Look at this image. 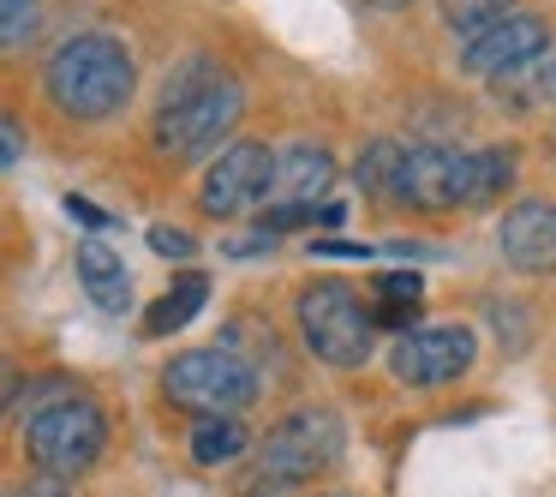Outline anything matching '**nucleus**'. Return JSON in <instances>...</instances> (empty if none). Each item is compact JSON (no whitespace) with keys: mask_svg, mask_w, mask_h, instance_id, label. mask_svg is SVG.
Returning <instances> with one entry per match:
<instances>
[{"mask_svg":"<svg viewBox=\"0 0 556 497\" xmlns=\"http://www.w3.org/2000/svg\"><path fill=\"white\" fill-rule=\"evenodd\" d=\"M240 109H245L240 78L222 73L216 61H186L156 102V145L180 162H198L233 133Z\"/></svg>","mask_w":556,"mask_h":497,"instance_id":"nucleus-1","label":"nucleus"},{"mask_svg":"<svg viewBox=\"0 0 556 497\" xmlns=\"http://www.w3.org/2000/svg\"><path fill=\"white\" fill-rule=\"evenodd\" d=\"M348 437L341 420L329 408H300L281 425H269V437L257 449H245V473H240V497H288L317 485L329 468L341 461Z\"/></svg>","mask_w":556,"mask_h":497,"instance_id":"nucleus-2","label":"nucleus"},{"mask_svg":"<svg viewBox=\"0 0 556 497\" xmlns=\"http://www.w3.org/2000/svg\"><path fill=\"white\" fill-rule=\"evenodd\" d=\"M138 90V66L132 49L109 30H85V37H66L49 54V97L61 114L73 121H114V114L132 102Z\"/></svg>","mask_w":556,"mask_h":497,"instance_id":"nucleus-3","label":"nucleus"},{"mask_svg":"<svg viewBox=\"0 0 556 497\" xmlns=\"http://www.w3.org/2000/svg\"><path fill=\"white\" fill-rule=\"evenodd\" d=\"M293 318H300V336L312 348V360L336 365V372H353L377 353V324L365 294L353 288L348 276H317L293 294Z\"/></svg>","mask_w":556,"mask_h":497,"instance_id":"nucleus-4","label":"nucleus"},{"mask_svg":"<svg viewBox=\"0 0 556 497\" xmlns=\"http://www.w3.org/2000/svg\"><path fill=\"white\" fill-rule=\"evenodd\" d=\"M109 449V413L90 396H61V401H37L25 425V456L37 473L49 480H78L90 473Z\"/></svg>","mask_w":556,"mask_h":497,"instance_id":"nucleus-5","label":"nucleus"},{"mask_svg":"<svg viewBox=\"0 0 556 497\" xmlns=\"http://www.w3.org/2000/svg\"><path fill=\"white\" fill-rule=\"evenodd\" d=\"M162 396L198 420H240L257 401V372L228 348H192L162 365Z\"/></svg>","mask_w":556,"mask_h":497,"instance_id":"nucleus-6","label":"nucleus"},{"mask_svg":"<svg viewBox=\"0 0 556 497\" xmlns=\"http://www.w3.org/2000/svg\"><path fill=\"white\" fill-rule=\"evenodd\" d=\"M467 181H472V150L455 145H401L395 181L383 198L425 216H443V210H467Z\"/></svg>","mask_w":556,"mask_h":497,"instance_id":"nucleus-7","label":"nucleus"},{"mask_svg":"<svg viewBox=\"0 0 556 497\" xmlns=\"http://www.w3.org/2000/svg\"><path fill=\"white\" fill-rule=\"evenodd\" d=\"M472 360H479V336L467 324H413L389 348V372L413 389L455 384V377L472 372Z\"/></svg>","mask_w":556,"mask_h":497,"instance_id":"nucleus-8","label":"nucleus"},{"mask_svg":"<svg viewBox=\"0 0 556 497\" xmlns=\"http://www.w3.org/2000/svg\"><path fill=\"white\" fill-rule=\"evenodd\" d=\"M551 49V25H544L539 13H503L496 25H484L479 37H467V49H460V73L467 78H515L527 73L539 54Z\"/></svg>","mask_w":556,"mask_h":497,"instance_id":"nucleus-9","label":"nucleus"},{"mask_svg":"<svg viewBox=\"0 0 556 497\" xmlns=\"http://www.w3.org/2000/svg\"><path fill=\"white\" fill-rule=\"evenodd\" d=\"M269 162H276V150L257 145V138H240V145H228L216 162H210L204 186H198V204H204L210 216H245L252 204H264Z\"/></svg>","mask_w":556,"mask_h":497,"instance_id":"nucleus-10","label":"nucleus"},{"mask_svg":"<svg viewBox=\"0 0 556 497\" xmlns=\"http://www.w3.org/2000/svg\"><path fill=\"white\" fill-rule=\"evenodd\" d=\"M496 240H503L508 270H520V276H551L556 270V204L520 198L503 216V234H496Z\"/></svg>","mask_w":556,"mask_h":497,"instance_id":"nucleus-11","label":"nucleus"},{"mask_svg":"<svg viewBox=\"0 0 556 497\" xmlns=\"http://www.w3.org/2000/svg\"><path fill=\"white\" fill-rule=\"evenodd\" d=\"M329 186H336V157L324 145H293L269 162L264 204H317Z\"/></svg>","mask_w":556,"mask_h":497,"instance_id":"nucleus-12","label":"nucleus"},{"mask_svg":"<svg viewBox=\"0 0 556 497\" xmlns=\"http://www.w3.org/2000/svg\"><path fill=\"white\" fill-rule=\"evenodd\" d=\"M78 282H85L90 306H102V312H132V270H126V258L114 246H102V240L78 246Z\"/></svg>","mask_w":556,"mask_h":497,"instance_id":"nucleus-13","label":"nucleus"},{"mask_svg":"<svg viewBox=\"0 0 556 497\" xmlns=\"http://www.w3.org/2000/svg\"><path fill=\"white\" fill-rule=\"evenodd\" d=\"M204 300H210V276L204 270H180V276L168 282V294L144 312V336H174V330H186L204 312Z\"/></svg>","mask_w":556,"mask_h":497,"instance_id":"nucleus-14","label":"nucleus"},{"mask_svg":"<svg viewBox=\"0 0 556 497\" xmlns=\"http://www.w3.org/2000/svg\"><path fill=\"white\" fill-rule=\"evenodd\" d=\"M515 174H520V157H515V150H503V145H491V150H472L467 210H484V204H496V198H508V186H515Z\"/></svg>","mask_w":556,"mask_h":497,"instance_id":"nucleus-15","label":"nucleus"},{"mask_svg":"<svg viewBox=\"0 0 556 497\" xmlns=\"http://www.w3.org/2000/svg\"><path fill=\"white\" fill-rule=\"evenodd\" d=\"M245 449H252V437H245L240 420H198L192 425V461L198 468H233V461H245Z\"/></svg>","mask_w":556,"mask_h":497,"instance_id":"nucleus-16","label":"nucleus"},{"mask_svg":"<svg viewBox=\"0 0 556 497\" xmlns=\"http://www.w3.org/2000/svg\"><path fill=\"white\" fill-rule=\"evenodd\" d=\"M341 222H348V204L324 198V204H269L264 216H257V228L288 234V228H341Z\"/></svg>","mask_w":556,"mask_h":497,"instance_id":"nucleus-17","label":"nucleus"},{"mask_svg":"<svg viewBox=\"0 0 556 497\" xmlns=\"http://www.w3.org/2000/svg\"><path fill=\"white\" fill-rule=\"evenodd\" d=\"M437 13L455 37H479L484 25H496L503 13H515V0H437Z\"/></svg>","mask_w":556,"mask_h":497,"instance_id":"nucleus-18","label":"nucleus"},{"mask_svg":"<svg viewBox=\"0 0 556 497\" xmlns=\"http://www.w3.org/2000/svg\"><path fill=\"white\" fill-rule=\"evenodd\" d=\"M395 162H401V145H395V138H371V145L359 150V169H353V174H359L365 192L383 198L389 181H395Z\"/></svg>","mask_w":556,"mask_h":497,"instance_id":"nucleus-19","label":"nucleus"},{"mask_svg":"<svg viewBox=\"0 0 556 497\" xmlns=\"http://www.w3.org/2000/svg\"><path fill=\"white\" fill-rule=\"evenodd\" d=\"M371 294H377V312H401V306L425 300V282H419V270H377Z\"/></svg>","mask_w":556,"mask_h":497,"instance_id":"nucleus-20","label":"nucleus"},{"mask_svg":"<svg viewBox=\"0 0 556 497\" xmlns=\"http://www.w3.org/2000/svg\"><path fill=\"white\" fill-rule=\"evenodd\" d=\"M37 25H42V0H0V54L30 42Z\"/></svg>","mask_w":556,"mask_h":497,"instance_id":"nucleus-21","label":"nucleus"},{"mask_svg":"<svg viewBox=\"0 0 556 497\" xmlns=\"http://www.w3.org/2000/svg\"><path fill=\"white\" fill-rule=\"evenodd\" d=\"M150 252H162V258H192L198 240H192L186 228H150Z\"/></svg>","mask_w":556,"mask_h":497,"instance_id":"nucleus-22","label":"nucleus"},{"mask_svg":"<svg viewBox=\"0 0 556 497\" xmlns=\"http://www.w3.org/2000/svg\"><path fill=\"white\" fill-rule=\"evenodd\" d=\"M25 396V377H18V365L13 360H0V420L13 413V401Z\"/></svg>","mask_w":556,"mask_h":497,"instance_id":"nucleus-23","label":"nucleus"},{"mask_svg":"<svg viewBox=\"0 0 556 497\" xmlns=\"http://www.w3.org/2000/svg\"><path fill=\"white\" fill-rule=\"evenodd\" d=\"M66 210H73V222H85V228H114V216H109V210H97V204H90V198H66Z\"/></svg>","mask_w":556,"mask_h":497,"instance_id":"nucleus-24","label":"nucleus"},{"mask_svg":"<svg viewBox=\"0 0 556 497\" xmlns=\"http://www.w3.org/2000/svg\"><path fill=\"white\" fill-rule=\"evenodd\" d=\"M13 497H73V485H66V480H49V473H37V480L18 485Z\"/></svg>","mask_w":556,"mask_h":497,"instance_id":"nucleus-25","label":"nucleus"},{"mask_svg":"<svg viewBox=\"0 0 556 497\" xmlns=\"http://www.w3.org/2000/svg\"><path fill=\"white\" fill-rule=\"evenodd\" d=\"M228 252H233V258H257V252H276V234H264V228H257V234H245V240H228Z\"/></svg>","mask_w":556,"mask_h":497,"instance_id":"nucleus-26","label":"nucleus"},{"mask_svg":"<svg viewBox=\"0 0 556 497\" xmlns=\"http://www.w3.org/2000/svg\"><path fill=\"white\" fill-rule=\"evenodd\" d=\"M317 258H371V246H348V240H312Z\"/></svg>","mask_w":556,"mask_h":497,"instance_id":"nucleus-27","label":"nucleus"},{"mask_svg":"<svg viewBox=\"0 0 556 497\" xmlns=\"http://www.w3.org/2000/svg\"><path fill=\"white\" fill-rule=\"evenodd\" d=\"M13 162H18V133H13L7 121H0V174L13 169Z\"/></svg>","mask_w":556,"mask_h":497,"instance_id":"nucleus-28","label":"nucleus"},{"mask_svg":"<svg viewBox=\"0 0 556 497\" xmlns=\"http://www.w3.org/2000/svg\"><path fill=\"white\" fill-rule=\"evenodd\" d=\"M539 85H544V97L556 102V66H544V78H539Z\"/></svg>","mask_w":556,"mask_h":497,"instance_id":"nucleus-29","label":"nucleus"},{"mask_svg":"<svg viewBox=\"0 0 556 497\" xmlns=\"http://www.w3.org/2000/svg\"><path fill=\"white\" fill-rule=\"evenodd\" d=\"M329 497H353V492H329Z\"/></svg>","mask_w":556,"mask_h":497,"instance_id":"nucleus-30","label":"nucleus"}]
</instances>
